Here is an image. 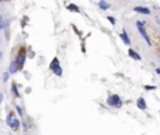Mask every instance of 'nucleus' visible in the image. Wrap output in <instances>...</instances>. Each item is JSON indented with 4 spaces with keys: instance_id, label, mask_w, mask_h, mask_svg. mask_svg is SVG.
I'll return each mask as SVG.
<instances>
[{
    "instance_id": "nucleus-1",
    "label": "nucleus",
    "mask_w": 160,
    "mask_h": 135,
    "mask_svg": "<svg viewBox=\"0 0 160 135\" xmlns=\"http://www.w3.org/2000/svg\"><path fill=\"white\" fill-rule=\"evenodd\" d=\"M144 25H145V23H144V21H140V20H138V21H136L138 31H139V33H140V35L144 38V40L146 41V44H148V45H151V40H150V36L148 35V33H146V30H145Z\"/></svg>"
},
{
    "instance_id": "nucleus-2",
    "label": "nucleus",
    "mask_w": 160,
    "mask_h": 135,
    "mask_svg": "<svg viewBox=\"0 0 160 135\" xmlns=\"http://www.w3.org/2000/svg\"><path fill=\"white\" fill-rule=\"evenodd\" d=\"M106 104H108V105H110V106H114V108H118V109H119V108H121L123 101L120 100V96H119V95L113 94V95H110V96L108 98Z\"/></svg>"
},
{
    "instance_id": "nucleus-3",
    "label": "nucleus",
    "mask_w": 160,
    "mask_h": 135,
    "mask_svg": "<svg viewBox=\"0 0 160 135\" xmlns=\"http://www.w3.org/2000/svg\"><path fill=\"white\" fill-rule=\"evenodd\" d=\"M25 59H26V56H25V51H24V50H21V51L18 54L16 60H15V63H16L18 68H23V65H24V63H25Z\"/></svg>"
},
{
    "instance_id": "nucleus-4",
    "label": "nucleus",
    "mask_w": 160,
    "mask_h": 135,
    "mask_svg": "<svg viewBox=\"0 0 160 135\" xmlns=\"http://www.w3.org/2000/svg\"><path fill=\"white\" fill-rule=\"evenodd\" d=\"M134 11H135V13L144 14V15H149V14H150V9H148V8H145V6H135V8H134Z\"/></svg>"
},
{
    "instance_id": "nucleus-5",
    "label": "nucleus",
    "mask_w": 160,
    "mask_h": 135,
    "mask_svg": "<svg viewBox=\"0 0 160 135\" xmlns=\"http://www.w3.org/2000/svg\"><path fill=\"white\" fill-rule=\"evenodd\" d=\"M119 36H120V39L124 41L125 45H130V44H131V43H130V39H129V36H128V34H126L125 30H123V31L119 34Z\"/></svg>"
},
{
    "instance_id": "nucleus-6",
    "label": "nucleus",
    "mask_w": 160,
    "mask_h": 135,
    "mask_svg": "<svg viewBox=\"0 0 160 135\" xmlns=\"http://www.w3.org/2000/svg\"><path fill=\"white\" fill-rule=\"evenodd\" d=\"M136 106L141 110H146V103H145V99L144 98H139L136 100Z\"/></svg>"
},
{
    "instance_id": "nucleus-7",
    "label": "nucleus",
    "mask_w": 160,
    "mask_h": 135,
    "mask_svg": "<svg viewBox=\"0 0 160 135\" xmlns=\"http://www.w3.org/2000/svg\"><path fill=\"white\" fill-rule=\"evenodd\" d=\"M129 55H130V58L134 59V60H141V56H140L134 49H129Z\"/></svg>"
},
{
    "instance_id": "nucleus-8",
    "label": "nucleus",
    "mask_w": 160,
    "mask_h": 135,
    "mask_svg": "<svg viewBox=\"0 0 160 135\" xmlns=\"http://www.w3.org/2000/svg\"><path fill=\"white\" fill-rule=\"evenodd\" d=\"M58 66H60V63H59V59L58 58H54L53 59V61L50 63V70L53 71V70H55Z\"/></svg>"
},
{
    "instance_id": "nucleus-9",
    "label": "nucleus",
    "mask_w": 160,
    "mask_h": 135,
    "mask_svg": "<svg viewBox=\"0 0 160 135\" xmlns=\"http://www.w3.org/2000/svg\"><path fill=\"white\" fill-rule=\"evenodd\" d=\"M10 126H11V129L18 130V129H19V126H20V121H19L18 119L13 118V119H11V123H10Z\"/></svg>"
},
{
    "instance_id": "nucleus-10",
    "label": "nucleus",
    "mask_w": 160,
    "mask_h": 135,
    "mask_svg": "<svg viewBox=\"0 0 160 135\" xmlns=\"http://www.w3.org/2000/svg\"><path fill=\"white\" fill-rule=\"evenodd\" d=\"M99 8L105 11V10L110 9V3H108V1H99Z\"/></svg>"
},
{
    "instance_id": "nucleus-11",
    "label": "nucleus",
    "mask_w": 160,
    "mask_h": 135,
    "mask_svg": "<svg viewBox=\"0 0 160 135\" xmlns=\"http://www.w3.org/2000/svg\"><path fill=\"white\" fill-rule=\"evenodd\" d=\"M68 9H69L70 11H74V13H80V9H79L75 4H69V5H68Z\"/></svg>"
},
{
    "instance_id": "nucleus-12",
    "label": "nucleus",
    "mask_w": 160,
    "mask_h": 135,
    "mask_svg": "<svg viewBox=\"0 0 160 135\" xmlns=\"http://www.w3.org/2000/svg\"><path fill=\"white\" fill-rule=\"evenodd\" d=\"M11 74H14V73H16L18 71V65H16V63L15 61H13L11 64H10V70H9Z\"/></svg>"
},
{
    "instance_id": "nucleus-13",
    "label": "nucleus",
    "mask_w": 160,
    "mask_h": 135,
    "mask_svg": "<svg viewBox=\"0 0 160 135\" xmlns=\"http://www.w3.org/2000/svg\"><path fill=\"white\" fill-rule=\"evenodd\" d=\"M53 73H54L56 76H61V75H63V70H61V66H58L55 70H53Z\"/></svg>"
},
{
    "instance_id": "nucleus-14",
    "label": "nucleus",
    "mask_w": 160,
    "mask_h": 135,
    "mask_svg": "<svg viewBox=\"0 0 160 135\" xmlns=\"http://www.w3.org/2000/svg\"><path fill=\"white\" fill-rule=\"evenodd\" d=\"M11 90H13V93L15 94V96H19V93H18V89H16V85H15V83L11 85Z\"/></svg>"
},
{
    "instance_id": "nucleus-15",
    "label": "nucleus",
    "mask_w": 160,
    "mask_h": 135,
    "mask_svg": "<svg viewBox=\"0 0 160 135\" xmlns=\"http://www.w3.org/2000/svg\"><path fill=\"white\" fill-rule=\"evenodd\" d=\"M144 89H145V90H155L156 86H154V85H145Z\"/></svg>"
},
{
    "instance_id": "nucleus-16",
    "label": "nucleus",
    "mask_w": 160,
    "mask_h": 135,
    "mask_svg": "<svg viewBox=\"0 0 160 135\" xmlns=\"http://www.w3.org/2000/svg\"><path fill=\"white\" fill-rule=\"evenodd\" d=\"M106 19H108V20H109V21H110L113 25H115V24H116V21H115V18H114V16H108Z\"/></svg>"
},
{
    "instance_id": "nucleus-17",
    "label": "nucleus",
    "mask_w": 160,
    "mask_h": 135,
    "mask_svg": "<svg viewBox=\"0 0 160 135\" xmlns=\"http://www.w3.org/2000/svg\"><path fill=\"white\" fill-rule=\"evenodd\" d=\"M11 119H13V115L11 114H9V116H8V119H6V123L10 125V123H11Z\"/></svg>"
},
{
    "instance_id": "nucleus-18",
    "label": "nucleus",
    "mask_w": 160,
    "mask_h": 135,
    "mask_svg": "<svg viewBox=\"0 0 160 135\" xmlns=\"http://www.w3.org/2000/svg\"><path fill=\"white\" fill-rule=\"evenodd\" d=\"M16 111L19 113V115H23V110H21V108H20V106H16Z\"/></svg>"
},
{
    "instance_id": "nucleus-19",
    "label": "nucleus",
    "mask_w": 160,
    "mask_h": 135,
    "mask_svg": "<svg viewBox=\"0 0 160 135\" xmlns=\"http://www.w3.org/2000/svg\"><path fill=\"white\" fill-rule=\"evenodd\" d=\"M8 78H9V74H8V73H5V74H4V81H6V80H8Z\"/></svg>"
},
{
    "instance_id": "nucleus-20",
    "label": "nucleus",
    "mask_w": 160,
    "mask_h": 135,
    "mask_svg": "<svg viewBox=\"0 0 160 135\" xmlns=\"http://www.w3.org/2000/svg\"><path fill=\"white\" fill-rule=\"evenodd\" d=\"M1 26H3V18L0 16V30H1Z\"/></svg>"
},
{
    "instance_id": "nucleus-21",
    "label": "nucleus",
    "mask_w": 160,
    "mask_h": 135,
    "mask_svg": "<svg viewBox=\"0 0 160 135\" xmlns=\"http://www.w3.org/2000/svg\"><path fill=\"white\" fill-rule=\"evenodd\" d=\"M155 71H156V74H158V75H160V68H158V69H155Z\"/></svg>"
},
{
    "instance_id": "nucleus-22",
    "label": "nucleus",
    "mask_w": 160,
    "mask_h": 135,
    "mask_svg": "<svg viewBox=\"0 0 160 135\" xmlns=\"http://www.w3.org/2000/svg\"><path fill=\"white\" fill-rule=\"evenodd\" d=\"M1 101H3V94H0V104H1Z\"/></svg>"
},
{
    "instance_id": "nucleus-23",
    "label": "nucleus",
    "mask_w": 160,
    "mask_h": 135,
    "mask_svg": "<svg viewBox=\"0 0 160 135\" xmlns=\"http://www.w3.org/2000/svg\"><path fill=\"white\" fill-rule=\"evenodd\" d=\"M156 23H158V24L160 25V19H156Z\"/></svg>"
}]
</instances>
